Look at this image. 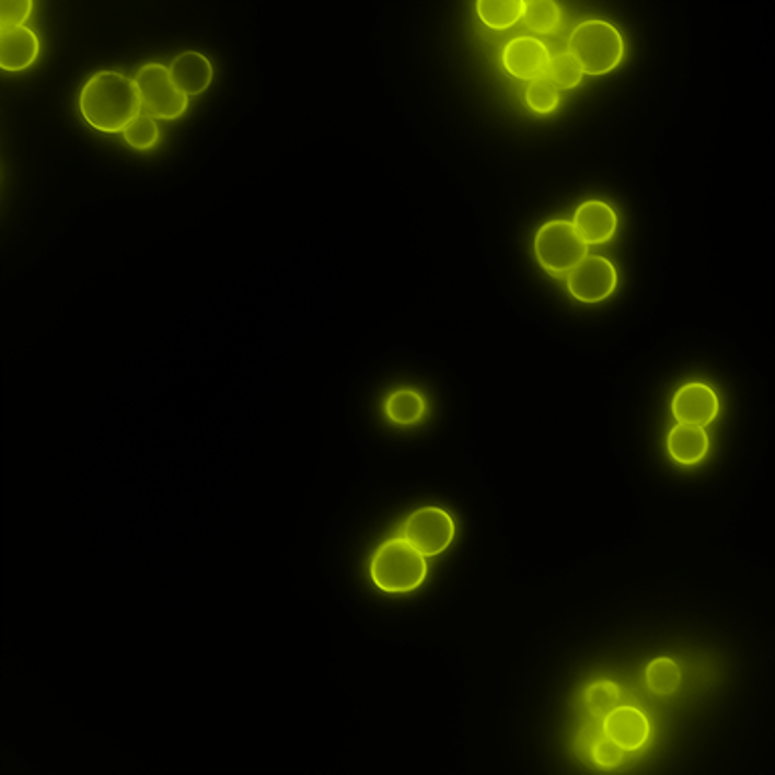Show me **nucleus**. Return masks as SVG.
<instances>
[{
    "label": "nucleus",
    "instance_id": "nucleus-1",
    "mask_svg": "<svg viewBox=\"0 0 775 775\" xmlns=\"http://www.w3.org/2000/svg\"><path fill=\"white\" fill-rule=\"evenodd\" d=\"M79 112L91 128L117 134L142 114V102L134 79L117 71H97L81 90Z\"/></svg>",
    "mask_w": 775,
    "mask_h": 775
},
{
    "label": "nucleus",
    "instance_id": "nucleus-2",
    "mask_svg": "<svg viewBox=\"0 0 775 775\" xmlns=\"http://www.w3.org/2000/svg\"><path fill=\"white\" fill-rule=\"evenodd\" d=\"M427 559L404 537H392L375 550L370 578L388 594H406L427 578Z\"/></svg>",
    "mask_w": 775,
    "mask_h": 775
},
{
    "label": "nucleus",
    "instance_id": "nucleus-3",
    "mask_svg": "<svg viewBox=\"0 0 775 775\" xmlns=\"http://www.w3.org/2000/svg\"><path fill=\"white\" fill-rule=\"evenodd\" d=\"M569 55L588 76H604L616 69L624 57V41L618 28L606 21H586L569 37Z\"/></svg>",
    "mask_w": 775,
    "mask_h": 775
},
{
    "label": "nucleus",
    "instance_id": "nucleus-4",
    "mask_svg": "<svg viewBox=\"0 0 775 775\" xmlns=\"http://www.w3.org/2000/svg\"><path fill=\"white\" fill-rule=\"evenodd\" d=\"M535 257L543 269L556 277L568 275L588 257V245L568 220H552L535 234Z\"/></svg>",
    "mask_w": 775,
    "mask_h": 775
},
{
    "label": "nucleus",
    "instance_id": "nucleus-5",
    "mask_svg": "<svg viewBox=\"0 0 775 775\" xmlns=\"http://www.w3.org/2000/svg\"><path fill=\"white\" fill-rule=\"evenodd\" d=\"M134 83L140 93L143 114L154 119H176L188 107V97L174 85L166 65H143L136 73Z\"/></svg>",
    "mask_w": 775,
    "mask_h": 775
},
{
    "label": "nucleus",
    "instance_id": "nucleus-6",
    "mask_svg": "<svg viewBox=\"0 0 775 775\" xmlns=\"http://www.w3.org/2000/svg\"><path fill=\"white\" fill-rule=\"evenodd\" d=\"M401 537L423 556H439L454 540V521L439 507H423L402 523Z\"/></svg>",
    "mask_w": 775,
    "mask_h": 775
},
{
    "label": "nucleus",
    "instance_id": "nucleus-7",
    "mask_svg": "<svg viewBox=\"0 0 775 775\" xmlns=\"http://www.w3.org/2000/svg\"><path fill=\"white\" fill-rule=\"evenodd\" d=\"M618 273L604 257H586L568 273V289L581 303H598L614 293Z\"/></svg>",
    "mask_w": 775,
    "mask_h": 775
},
{
    "label": "nucleus",
    "instance_id": "nucleus-8",
    "mask_svg": "<svg viewBox=\"0 0 775 775\" xmlns=\"http://www.w3.org/2000/svg\"><path fill=\"white\" fill-rule=\"evenodd\" d=\"M672 414L679 425L707 427L719 414V398L707 384H686L672 398Z\"/></svg>",
    "mask_w": 775,
    "mask_h": 775
},
{
    "label": "nucleus",
    "instance_id": "nucleus-9",
    "mask_svg": "<svg viewBox=\"0 0 775 775\" xmlns=\"http://www.w3.org/2000/svg\"><path fill=\"white\" fill-rule=\"evenodd\" d=\"M504 67L517 79L535 81L547 78L552 55L547 47L533 37H517L504 51Z\"/></svg>",
    "mask_w": 775,
    "mask_h": 775
},
{
    "label": "nucleus",
    "instance_id": "nucleus-10",
    "mask_svg": "<svg viewBox=\"0 0 775 775\" xmlns=\"http://www.w3.org/2000/svg\"><path fill=\"white\" fill-rule=\"evenodd\" d=\"M571 224L586 245H604L616 233L618 219L614 208L608 207L606 203L588 200L576 210Z\"/></svg>",
    "mask_w": 775,
    "mask_h": 775
},
{
    "label": "nucleus",
    "instance_id": "nucleus-11",
    "mask_svg": "<svg viewBox=\"0 0 775 775\" xmlns=\"http://www.w3.org/2000/svg\"><path fill=\"white\" fill-rule=\"evenodd\" d=\"M650 733L648 719L643 710L633 707L612 709L604 717V736L612 739L622 750H638L643 748Z\"/></svg>",
    "mask_w": 775,
    "mask_h": 775
},
{
    "label": "nucleus",
    "instance_id": "nucleus-12",
    "mask_svg": "<svg viewBox=\"0 0 775 775\" xmlns=\"http://www.w3.org/2000/svg\"><path fill=\"white\" fill-rule=\"evenodd\" d=\"M39 57V39L26 26L0 28V67L4 71H23Z\"/></svg>",
    "mask_w": 775,
    "mask_h": 775
},
{
    "label": "nucleus",
    "instance_id": "nucleus-13",
    "mask_svg": "<svg viewBox=\"0 0 775 775\" xmlns=\"http://www.w3.org/2000/svg\"><path fill=\"white\" fill-rule=\"evenodd\" d=\"M169 71L174 85L186 97L200 95L203 91H207L212 81V63L208 61V57L198 51L181 53L170 63Z\"/></svg>",
    "mask_w": 775,
    "mask_h": 775
},
{
    "label": "nucleus",
    "instance_id": "nucleus-14",
    "mask_svg": "<svg viewBox=\"0 0 775 775\" xmlns=\"http://www.w3.org/2000/svg\"><path fill=\"white\" fill-rule=\"evenodd\" d=\"M669 452L679 465H697L709 451V437L701 427L676 425L669 435Z\"/></svg>",
    "mask_w": 775,
    "mask_h": 775
},
{
    "label": "nucleus",
    "instance_id": "nucleus-15",
    "mask_svg": "<svg viewBox=\"0 0 775 775\" xmlns=\"http://www.w3.org/2000/svg\"><path fill=\"white\" fill-rule=\"evenodd\" d=\"M384 410H386L388 418L396 425H414L423 418V414L427 410V404L418 392L402 388L388 396Z\"/></svg>",
    "mask_w": 775,
    "mask_h": 775
},
{
    "label": "nucleus",
    "instance_id": "nucleus-16",
    "mask_svg": "<svg viewBox=\"0 0 775 775\" xmlns=\"http://www.w3.org/2000/svg\"><path fill=\"white\" fill-rule=\"evenodd\" d=\"M477 11L485 25L504 31L516 25L519 19H523L525 2L523 0H478Z\"/></svg>",
    "mask_w": 775,
    "mask_h": 775
},
{
    "label": "nucleus",
    "instance_id": "nucleus-17",
    "mask_svg": "<svg viewBox=\"0 0 775 775\" xmlns=\"http://www.w3.org/2000/svg\"><path fill=\"white\" fill-rule=\"evenodd\" d=\"M646 686L660 697H669L681 685V669L671 659L652 660L646 667Z\"/></svg>",
    "mask_w": 775,
    "mask_h": 775
},
{
    "label": "nucleus",
    "instance_id": "nucleus-18",
    "mask_svg": "<svg viewBox=\"0 0 775 775\" xmlns=\"http://www.w3.org/2000/svg\"><path fill=\"white\" fill-rule=\"evenodd\" d=\"M525 23L531 31L550 35L556 31L559 25V7L552 0H535V2H525V13H523Z\"/></svg>",
    "mask_w": 775,
    "mask_h": 775
},
{
    "label": "nucleus",
    "instance_id": "nucleus-19",
    "mask_svg": "<svg viewBox=\"0 0 775 775\" xmlns=\"http://www.w3.org/2000/svg\"><path fill=\"white\" fill-rule=\"evenodd\" d=\"M547 76H550V81H552L556 88L571 90V88L580 85L583 71H581L580 63L566 51L557 53V55L552 57Z\"/></svg>",
    "mask_w": 775,
    "mask_h": 775
},
{
    "label": "nucleus",
    "instance_id": "nucleus-20",
    "mask_svg": "<svg viewBox=\"0 0 775 775\" xmlns=\"http://www.w3.org/2000/svg\"><path fill=\"white\" fill-rule=\"evenodd\" d=\"M124 138L136 150H150L160 140V129L154 117L140 114L128 128L124 129Z\"/></svg>",
    "mask_w": 775,
    "mask_h": 775
},
{
    "label": "nucleus",
    "instance_id": "nucleus-21",
    "mask_svg": "<svg viewBox=\"0 0 775 775\" xmlns=\"http://www.w3.org/2000/svg\"><path fill=\"white\" fill-rule=\"evenodd\" d=\"M621 698V689L610 681H598L586 691V705L594 717H606L616 707Z\"/></svg>",
    "mask_w": 775,
    "mask_h": 775
},
{
    "label": "nucleus",
    "instance_id": "nucleus-22",
    "mask_svg": "<svg viewBox=\"0 0 775 775\" xmlns=\"http://www.w3.org/2000/svg\"><path fill=\"white\" fill-rule=\"evenodd\" d=\"M525 100H528V105L535 114H552L556 109L557 104H559V95H557V88L547 78L535 79L531 81L528 85V91H525Z\"/></svg>",
    "mask_w": 775,
    "mask_h": 775
},
{
    "label": "nucleus",
    "instance_id": "nucleus-23",
    "mask_svg": "<svg viewBox=\"0 0 775 775\" xmlns=\"http://www.w3.org/2000/svg\"><path fill=\"white\" fill-rule=\"evenodd\" d=\"M33 2L31 0H4L0 7V28L11 26H25V21L31 16Z\"/></svg>",
    "mask_w": 775,
    "mask_h": 775
},
{
    "label": "nucleus",
    "instance_id": "nucleus-24",
    "mask_svg": "<svg viewBox=\"0 0 775 775\" xmlns=\"http://www.w3.org/2000/svg\"><path fill=\"white\" fill-rule=\"evenodd\" d=\"M592 755H594L595 763L602 765V767H614L622 762V748L616 745L612 739H600L595 741L594 750H592Z\"/></svg>",
    "mask_w": 775,
    "mask_h": 775
}]
</instances>
